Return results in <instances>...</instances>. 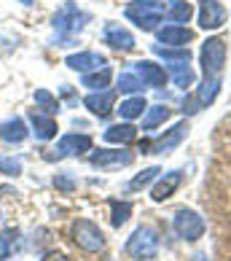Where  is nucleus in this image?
<instances>
[{
  "instance_id": "nucleus-9",
  "label": "nucleus",
  "mask_w": 231,
  "mask_h": 261,
  "mask_svg": "<svg viewBox=\"0 0 231 261\" xmlns=\"http://www.w3.org/2000/svg\"><path fill=\"white\" fill-rule=\"evenodd\" d=\"M92 151V138L89 135H65L56 143L54 153H49L46 159H65V156H81V153Z\"/></svg>"
},
{
  "instance_id": "nucleus-19",
  "label": "nucleus",
  "mask_w": 231,
  "mask_h": 261,
  "mask_svg": "<svg viewBox=\"0 0 231 261\" xmlns=\"http://www.w3.org/2000/svg\"><path fill=\"white\" fill-rule=\"evenodd\" d=\"M27 138V127H24V121L19 119V116H14V119H6L3 124H0V140L3 143H22Z\"/></svg>"
},
{
  "instance_id": "nucleus-25",
  "label": "nucleus",
  "mask_w": 231,
  "mask_h": 261,
  "mask_svg": "<svg viewBox=\"0 0 231 261\" xmlns=\"http://www.w3.org/2000/svg\"><path fill=\"white\" fill-rule=\"evenodd\" d=\"M146 108H148V102L140 97H129V100H124L121 102V108H119V113H121V119H127V121H132V119H137V116H142L146 113Z\"/></svg>"
},
{
  "instance_id": "nucleus-14",
  "label": "nucleus",
  "mask_w": 231,
  "mask_h": 261,
  "mask_svg": "<svg viewBox=\"0 0 231 261\" xmlns=\"http://www.w3.org/2000/svg\"><path fill=\"white\" fill-rule=\"evenodd\" d=\"M186 135H188V124L186 121H178L172 129H167L161 138L151 146V153H167V151H172V148H178L183 140H186Z\"/></svg>"
},
{
  "instance_id": "nucleus-24",
  "label": "nucleus",
  "mask_w": 231,
  "mask_h": 261,
  "mask_svg": "<svg viewBox=\"0 0 231 261\" xmlns=\"http://www.w3.org/2000/svg\"><path fill=\"white\" fill-rule=\"evenodd\" d=\"M153 54L161 57L164 62H191V51L188 46H153Z\"/></svg>"
},
{
  "instance_id": "nucleus-6",
  "label": "nucleus",
  "mask_w": 231,
  "mask_h": 261,
  "mask_svg": "<svg viewBox=\"0 0 231 261\" xmlns=\"http://www.w3.org/2000/svg\"><path fill=\"white\" fill-rule=\"evenodd\" d=\"M172 229L178 231L180 240L196 243V240L205 234V218L191 207H180V210H175V216H172Z\"/></svg>"
},
{
  "instance_id": "nucleus-11",
  "label": "nucleus",
  "mask_w": 231,
  "mask_h": 261,
  "mask_svg": "<svg viewBox=\"0 0 231 261\" xmlns=\"http://www.w3.org/2000/svg\"><path fill=\"white\" fill-rule=\"evenodd\" d=\"M65 65L70 70H78V73H94V70H102L108 67V60L97 51H78V54H70L65 60Z\"/></svg>"
},
{
  "instance_id": "nucleus-27",
  "label": "nucleus",
  "mask_w": 231,
  "mask_h": 261,
  "mask_svg": "<svg viewBox=\"0 0 231 261\" xmlns=\"http://www.w3.org/2000/svg\"><path fill=\"white\" fill-rule=\"evenodd\" d=\"M110 210H113V216H110V224L119 229V226H124L129 221V216H132V205L129 202H119V199H113L110 202Z\"/></svg>"
},
{
  "instance_id": "nucleus-18",
  "label": "nucleus",
  "mask_w": 231,
  "mask_h": 261,
  "mask_svg": "<svg viewBox=\"0 0 231 261\" xmlns=\"http://www.w3.org/2000/svg\"><path fill=\"white\" fill-rule=\"evenodd\" d=\"M164 16L169 24H188L194 16V6L188 0H169V6L164 8Z\"/></svg>"
},
{
  "instance_id": "nucleus-20",
  "label": "nucleus",
  "mask_w": 231,
  "mask_h": 261,
  "mask_svg": "<svg viewBox=\"0 0 231 261\" xmlns=\"http://www.w3.org/2000/svg\"><path fill=\"white\" fill-rule=\"evenodd\" d=\"M108 143H132L134 138H137V127L134 124H129V121H124V124H113V127H108L105 129V135H102Z\"/></svg>"
},
{
  "instance_id": "nucleus-26",
  "label": "nucleus",
  "mask_w": 231,
  "mask_h": 261,
  "mask_svg": "<svg viewBox=\"0 0 231 261\" xmlns=\"http://www.w3.org/2000/svg\"><path fill=\"white\" fill-rule=\"evenodd\" d=\"M35 105H38V108H41L46 116L60 113V100H56L49 89H38V92H35Z\"/></svg>"
},
{
  "instance_id": "nucleus-5",
  "label": "nucleus",
  "mask_w": 231,
  "mask_h": 261,
  "mask_svg": "<svg viewBox=\"0 0 231 261\" xmlns=\"http://www.w3.org/2000/svg\"><path fill=\"white\" fill-rule=\"evenodd\" d=\"M127 253L134 261H151L159 253V234L151 226H137L127 243Z\"/></svg>"
},
{
  "instance_id": "nucleus-4",
  "label": "nucleus",
  "mask_w": 231,
  "mask_h": 261,
  "mask_svg": "<svg viewBox=\"0 0 231 261\" xmlns=\"http://www.w3.org/2000/svg\"><path fill=\"white\" fill-rule=\"evenodd\" d=\"M70 237H73V243L78 245L81 250H86V253H100V250L105 248V234H102V229L94 224V221H89V218L73 221Z\"/></svg>"
},
{
  "instance_id": "nucleus-1",
  "label": "nucleus",
  "mask_w": 231,
  "mask_h": 261,
  "mask_svg": "<svg viewBox=\"0 0 231 261\" xmlns=\"http://www.w3.org/2000/svg\"><path fill=\"white\" fill-rule=\"evenodd\" d=\"M89 19H92L89 14L81 11L73 0H67V3L51 19V24H54V30H56L54 46H73L75 43V35H78L83 27L89 24Z\"/></svg>"
},
{
  "instance_id": "nucleus-16",
  "label": "nucleus",
  "mask_w": 231,
  "mask_h": 261,
  "mask_svg": "<svg viewBox=\"0 0 231 261\" xmlns=\"http://www.w3.org/2000/svg\"><path fill=\"white\" fill-rule=\"evenodd\" d=\"M183 183V172L180 170H172V172H164V178H161L156 186H153V202H164V199H169L172 194L178 191V186Z\"/></svg>"
},
{
  "instance_id": "nucleus-33",
  "label": "nucleus",
  "mask_w": 231,
  "mask_h": 261,
  "mask_svg": "<svg viewBox=\"0 0 231 261\" xmlns=\"http://www.w3.org/2000/svg\"><path fill=\"white\" fill-rule=\"evenodd\" d=\"M41 261H67V256H65V253H60V250H51V253H46Z\"/></svg>"
},
{
  "instance_id": "nucleus-17",
  "label": "nucleus",
  "mask_w": 231,
  "mask_h": 261,
  "mask_svg": "<svg viewBox=\"0 0 231 261\" xmlns=\"http://www.w3.org/2000/svg\"><path fill=\"white\" fill-rule=\"evenodd\" d=\"M30 124H33V135L38 140H51L56 135V121L41 111H30Z\"/></svg>"
},
{
  "instance_id": "nucleus-22",
  "label": "nucleus",
  "mask_w": 231,
  "mask_h": 261,
  "mask_svg": "<svg viewBox=\"0 0 231 261\" xmlns=\"http://www.w3.org/2000/svg\"><path fill=\"white\" fill-rule=\"evenodd\" d=\"M167 119H169V108H167V105H148L146 116H142V129L151 132V129H156L159 124H164Z\"/></svg>"
},
{
  "instance_id": "nucleus-32",
  "label": "nucleus",
  "mask_w": 231,
  "mask_h": 261,
  "mask_svg": "<svg viewBox=\"0 0 231 261\" xmlns=\"http://www.w3.org/2000/svg\"><path fill=\"white\" fill-rule=\"evenodd\" d=\"M54 186L60 189L62 194H73L78 183H75V178H73V175H67V172H56V175H54Z\"/></svg>"
},
{
  "instance_id": "nucleus-21",
  "label": "nucleus",
  "mask_w": 231,
  "mask_h": 261,
  "mask_svg": "<svg viewBox=\"0 0 231 261\" xmlns=\"http://www.w3.org/2000/svg\"><path fill=\"white\" fill-rule=\"evenodd\" d=\"M167 75H169L172 81H175V86H180V89H188V86H194V79H196L188 62H169Z\"/></svg>"
},
{
  "instance_id": "nucleus-35",
  "label": "nucleus",
  "mask_w": 231,
  "mask_h": 261,
  "mask_svg": "<svg viewBox=\"0 0 231 261\" xmlns=\"http://www.w3.org/2000/svg\"><path fill=\"white\" fill-rule=\"evenodd\" d=\"M105 261H113V258H105Z\"/></svg>"
},
{
  "instance_id": "nucleus-13",
  "label": "nucleus",
  "mask_w": 231,
  "mask_h": 261,
  "mask_svg": "<svg viewBox=\"0 0 231 261\" xmlns=\"http://www.w3.org/2000/svg\"><path fill=\"white\" fill-rule=\"evenodd\" d=\"M156 38H159V43L178 49V46H188L194 41V30H188L186 24H167V27H159L156 30Z\"/></svg>"
},
{
  "instance_id": "nucleus-10",
  "label": "nucleus",
  "mask_w": 231,
  "mask_h": 261,
  "mask_svg": "<svg viewBox=\"0 0 231 261\" xmlns=\"http://www.w3.org/2000/svg\"><path fill=\"white\" fill-rule=\"evenodd\" d=\"M102 41L108 46H113V49H119V51H132L134 49V35L124 24H119V22H108V24H105Z\"/></svg>"
},
{
  "instance_id": "nucleus-3",
  "label": "nucleus",
  "mask_w": 231,
  "mask_h": 261,
  "mask_svg": "<svg viewBox=\"0 0 231 261\" xmlns=\"http://www.w3.org/2000/svg\"><path fill=\"white\" fill-rule=\"evenodd\" d=\"M199 62H201L205 79H220V73H223V67H226V41L223 38H218V35L207 38V41L201 43Z\"/></svg>"
},
{
  "instance_id": "nucleus-15",
  "label": "nucleus",
  "mask_w": 231,
  "mask_h": 261,
  "mask_svg": "<svg viewBox=\"0 0 231 261\" xmlns=\"http://www.w3.org/2000/svg\"><path fill=\"white\" fill-rule=\"evenodd\" d=\"M83 105L89 108L94 116H100V119H105L110 111H113V105H115V92L113 89H102V92H92L89 97L83 100Z\"/></svg>"
},
{
  "instance_id": "nucleus-29",
  "label": "nucleus",
  "mask_w": 231,
  "mask_h": 261,
  "mask_svg": "<svg viewBox=\"0 0 231 261\" xmlns=\"http://www.w3.org/2000/svg\"><path fill=\"white\" fill-rule=\"evenodd\" d=\"M16 240H19L16 229H3L0 231V261H6L8 256H11V250L16 248Z\"/></svg>"
},
{
  "instance_id": "nucleus-2",
  "label": "nucleus",
  "mask_w": 231,
  "mask_h": 261,
  "mask_svg": "<svg viewBox=\"0 0 231 261\" xmlns=\"http://www.w3.org/2000/svg\"><path fill=\"white\" fill-rule=\"evenodd\" d=\"M124 16L134 27H140L142 33H151V30H159V22L164 19V6L156 3V0H137V3L127 6Z\"/></svg>"
},
{
  "instance_id": "nucleus-28",
  "label": "nucleus",
  "mask_w": 231,
  "mask_h": 261,
  "mask_svg": "<svg viewBox=\"0 0 231 261\" xmlns=\"http://www.w3.org/2000/svg\"><path fill=\"white\" fill-rule=\"evenodd\" d=\"M142 84L140 81V75L137 73H121L119 75V92H124V94H137V92H142Z\"/></svg>"
},
{
  "instance_id": "nucleus-12",
  "label": "nucleus",
  "mask_w": 231,
  "mask_h": 261,
  "mask_svg": "<svg viewBox=\"0 0 231 261\" xmlns=\"http://www.w3.org/2000/svg\"><path fill=\"white\" fill-rule=\"evenodd\" d=\"M134 73L140 75V81L146 84V86H153V89H161V86L167 84V70L161 65L156 62H151V60H140L137 65H134Z\"/></svg>"
},
{
  "instance_id": "nucleus-34",
  "label": "nucleus",
  "mask_w": 231,
  "mask_h": 261,
  "mask_svg": "<svg viewBox=\"0 0 231 261\" xmlns=\"http://www.w3.org/2000/svg\"><path fill=\"white\" fill-rule=\"evenodd\" d=\"M19 3H22V6H33L35 0H19Z\"/></svg>"
},
{
  "instance_id": "nucleus-8",
  "label": "nucleus",
  "mask_w": 231,
  "mask_h": 261,
  "mask_svg": "<svg viewBox=\"0 0 231 261\" xmlns=\"http://www.w3.org/2000/svg\"><path fill=\"white\" fill-rule=\"evenodd\" d=\"M92 167H100V170H115V167H127V164L134 162V153L132 151H113V148H100V151H92Z\"/></svg>"
},
{
  "instance_id": "nucleus-7",
  "label": "nucleus",
  "mask_w": 231,
  "mask_h": 261,
  "mask_svg": "<svg viewBox=\"0 0 231 261\" xmlns=\"http://www.w3.org/2000/svg\"><path fill=\"white\" fill-rule=\"evenodd\" d=\"M228 19V11L220 0H199V27L201 30H220Z\"/></svg>"
},
{
  "instance_id": "nucleus-23",
  "label": "nucleus",
  "mask_w": 231,
  "mask_h": 261,
  "mask_svg": "<svg viewBox=\"0 0 231 261\" xmlns=\"http://www.w3.org/2000/svg\"><path fill=\"white\" fill-rule=\"evenodd\" d=\"M81 86H86V89H92V92L108 89L110 86V67H102V70H94V73H83Z\"/></svg>"
},
{
  "instance_id": "nucleus-30",
  "label": "nucleus",
  "mask_w": 231,
  "mask_h": 261,
  "mask_svg": "<svg viewBox=\"0 0 231 261\" xmlns=\"http://www.w3.org/2000/svg\"><path fill=\"white\" fill-rule=\"evenodd\" d=\"M159 167H148V170H142V172H137V175H134L132 180H129V191H140V189H146L148 186V183L153 180V178H156L159 175Z\"/></svg>"
},
{
  "instance_id": "nucleus-31",
  "label": "nucleus",
  "mask_w": 231,
  "mask_h": 261,
  "mask_svg": "<svg viewBox=\"0 0 231 261\" xmlns=\"http://www.w3.org/2000/svg\"><path fill=\"white\" fill-rule=\"evenodd\" d=\"M19 172H22V159H16V156H0V175L16 178Z\"/></svg>"
}]
</instances>
